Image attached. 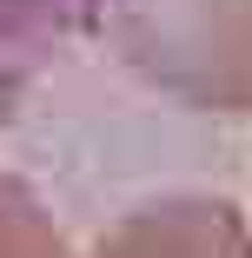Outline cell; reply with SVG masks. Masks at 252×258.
<instances>
[{
    "mask_svg": "<svg viewBox=\"0 0 252 258\" xmlns=\"http://www.w3.org/2000/svg\"><path fill=\"white\" fill-rule=\"evenodd\" d=\"M113 60L192 113H252V0H86Z\"/></svg>",
    "mask_w": 252,
    "mask_h": 258,
    "instance_id": "6da1fadb",
    "label": "cell"
},
{
    "mask_svg": "<svg viewBox=\"0 0 252 258\" xmlns=\"http://www.w3.org/2000/svg\"><path fill=\"white\" fill-rule=\"evenodd\" d=\"M93 258H252V225L226 199L173 192L153 205H133L113 232L99 238Z\"/></svg>",
    "mask_w": 252,
    "mask_h": 258,
    "instance_id": "7a4b0ae2",
    "label": "cell"
},
{
    "mask_svg": "<svg viewBox=\"0 0 252 258\" xmlns=\"http://www.w3.org/2000/svg\"><path fill=\"white\" fill-rule=\"evenodd\" d=\"M80 14H86V0H0V53L33 73L73 33Z\"/></svg>",
    "mask_w": 252,
    "mask_h": 258,
    "instance_id": "3957f363",
    "label": "cell"
},
{
    "mask_svg": "<svg viewBox=\"0 0 252 258\" xmlns=\"http://www.w3.org/2000/svg\"><path fill=\"white\" fill-rule=\"evenodd\" d=\"M0 258H73L46 199L14 172H0Z\"/></svg>",
    "mask_w": 252,
    "mask_h": 258,
    "instance_id": "277c9868",
    "label": "cell"
},
{
    "mask_svg": "<svg viewBox=\"0 0 252 258\" xmlns=\"http://www.w3.org/2000/svg\"><path fill=\"white\" fill-rule=\"evenodd\" d=\"M27 80H33V73H27L20 60H7V53H0V126H7V119L20 113V99H27Z\"/></svg>",
    "mask_w": 252,
    "mask_h": 258,
    "instance_id": "5b68a950",
    "label": "cell"
}]
</instances>
